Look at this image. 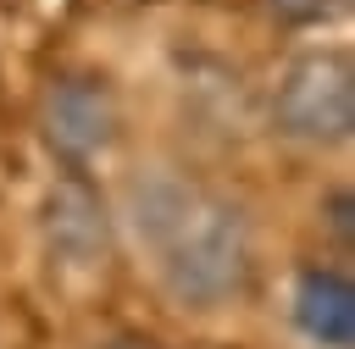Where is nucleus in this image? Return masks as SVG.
<instances>
[{
  "label": "nucleus",
  "instance_id": "nucleus-1",
  "mask_svg": "<svg viewBox=\"0 0 355 349\" xmlns=\"http://www.w3.org/2000/svg\"><path fill=\"white\" fill-rule=\"evenodd\" d=\"M139 238L155 244L161 277L178 305L211 310L250 283V233L239 205L183 177H150L133 188Z\"/></svg>",
  "mask_w": 355,
  "mask_h": 349
},
{
  "label": "nucleus",
  "instance_id": "nucleus-2",
  "mask_svg": "<svg viewBox=\"0 0 355 349\" xmlns=\"http://www.w3.org/2000/svg\"><path fill=\"white\" fill-rule=\"evenodd\" d=\"M277 133L300 144H344L355 133V61L349 50H305L272 100Z\"/></svg>",
  "mask_w": 355,
  "mask_h": 349
},
{
  "label": "nucleus",
  "instance_id": "nucleus-3",
  "mask_svg": "<svg viewBox=\"0 0 355 349\" xmlns=\"http://www.w3.org/2000/svg\"><path fill=\"white\" fill-rule=\"evenodd\" d=\"M116 138V100L100 78H61L44 100V144L67 161L83 166Z\"/></svg>",
  "mask_w": 355,
  "mask_h": 349
},
{
  "label": "nucleus",
  "instance_id": "nucleus-4",
  "mask_svg": "<svg viewBox=\"0 0 355 349\" xmlns=\"http://www.w3.org/2000/svg\"><path fill=\"white\" fill-rule=\"evenodd\" d=\"M39 222H44L50 255H61L67 266H94V260L105 255V205H100V194H94L83 177L50 183Z\"/></svg>",
  "mask_w": 355,
  "mask_h": 349
},
{
  "label": "nucleus",
  "instance_id": "nucleus-5",
  "mask_svg": "<svg viewBox=\"0 0 355 349\" xmlns=\"http://www.w3.org/2000/svg\"><path fill=\"white\" fill-rule=\"evenodd\" d=\"M294 321L311 343L322 349H349L355 343V288L344 271L316 266L294 283Z\"/></svg>",
  "mask_w": 355,
  "mask_h": 349
},
{
  "label": "nucleus",
  "instance_id": "nucleus-6",
  "mask_svg": "<svg viewBox=\"0 0 355 349\" xmlns=\"http://www.w3.org/2000/svg\"><path fill=\"white\" fill-rule=\"evenodd\" d=\"M349 0H266V11L288 28H311V22H333Z\"/></svg>",
  "mask_w": 355,
  "mask_h": 349
},
{
  "label": "nucleus",
  "instance_id": "nucleus-7",
  "mask_svg": "<svg viewBox=\"0 0 355 349\" xmlns=\"http://www.w3.org/2000/svg\"><path fill=\"white\" fill-rule=\"evenodd\" d=\"M327 227L338 233V244H349V238H355V199H349L344 188L327 199Z\"/></svg>",
  "mask_w": 355,
  "mask_h": 349
}]
</instances>
